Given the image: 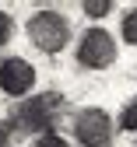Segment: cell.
Listing matches in <instances>:
<instances>
[{
    "mask_svg": "<svg viewBox=\"0 0 137 147\" xmlns=\"http://www.w3.org/2000/svg\"><path fill=\"white\" fill-rule=\"evenodd\" d=\"M60 105H63V95L60 91H42V95H32L25 98L21 105L14 109V130H21V133H39V137H46L53 133V123L56 116H60Z\"/></svg>",
    "mask_w": 137,
    "mask_h": 147,
    "instance_id": "cell-1",
    "label": "cell"
},
{
    "mask_svg": "<svg viewBox=\"0 0 137 147\" xmlns=\"http://www.w3.org/2000/svg\"><path fill=\"white\" fill-rule=\"evenodd\" d=\"M28 39L42 49V53H60L67 42H70V25H67V18L60 11H35L28 18Z\"/></svg>",
    "mask_w": 137,
    "mask_h": 147,
    "instance_id": "cell-2",
    "label": "cell"
},
{
    "mask_svg": "<svg viewBox=\"0 0 137 147\" xmlns=\"http://www.w3.org/2000/svg\"><path fill=\"white\" fill-rule=\"evenodd\" d=\"M77 63L85 70H106L116 63V39L106 28H88L77 39Z\"/></svg>",
    "mask_w": 137,
    "mask_h": 147,
    "instance_id": "cell-3",
    "label": "cell"
},
{
    "mask_svg": "<svg viewBox=\"0 0 137 147\" xmlns=\"http://www.w3.org/2000/svg\"><path fill=\"white\" fill-rule=\"evenodd\" d=\"M74 137L85 147H109L112 144V119L106 109H81L74 116Z\"/></svg>",
    "mask_w": 137,
    "mask_h": 147,
    "instance_id": "cell-4",
    "label": "cell"
},
{
    "mask_svg": "<svg viewBox=\"0 0 137 147\" xmlns=\"http://www.w3.org/2000/svg\"><path fill=\"white\" fill-rule=\"evenodd\" d=\"M32 84H35V67H32L28 60L7 56L4 63H0V91H4V95L21 98V95L32 91Z\"/></svg>",
    "mask_w": 137,
    "mask_h": 147,
    "instance_id": "cell-5",
    "label": "cell"
},
{
    "mask_svg": "<svg viewBox=\"0 0 137 147\" xmlns=\"http://www.w3.org/2000/svg\"><path fill=\"white\" fill-rule=\"evenodd\" d=\"M120 126H123V133H137V98H130V102L123 105Z\"/></svg>",
    "mask_w": 137,
    "mask_h": 147,
    "instance_id": "cell-6",
    "label": "cell"
},
{
    "mask_svg": "<svg viewBox=\"0 0 137 147\" xmlns=\"http://www.w3.org/2000/svg\"><path fill=\"white\" fill-rule=\"evenodd\" d=\"M120 32H123V42L137 46V7L123 14V25H120Z\"/></svg>",
    "mask_w": 137,
    "mask_h": 147,
    "instance_id": "cell-7",
    "label": "cell"
},
{
    "mask_svg": "<svg viewBox=\"0 0 137 147\" xmlns=\"http://www.w3.org/2000/svg\"><path fill=\"white\" fill-rule=\"evenodd\" d=\"M109 11H112L109 0H88V4H85V14H88V18H106Z\"/></svg>",
    "mask_w": 137,
    "mask_h": 147,
    "instance_id": "cell-8",
    "label": "cell"
},
{
    "mask_svg": "<svg viewBox=\"0 0 137 147\" xmlns=\"http://www.w3.org/2000/svg\"><path fill=\"white\" fill-rule=\"evenodd\" d=\"M11 35H14V21H11V14H7V11H0V46H7V42H11Z\"/></svg>",
    "mask_w": 137,
    "mask_h": 147,
    "instance_id": "cell-9",
    "label": "cell"
},
{
    "mask_svg": "<svg viewBox=\"0 0 137 147\" xmlns=\"http://www.w3.org/2000/svg\"><path fill=\"white\" fill-rule=\"evenodd\" d=\"M32 147H70L63 137H56V133H46V137H35V144Z\"/></svg>",
    "mask_w": 137,
    "mask_h": 147,
    "instance_id": "cell-10",
    "label": "cell"
},
{
    "mask_svg": "<svg viewBox=\"0 0 137 147\" xmlns=\"http://www.w3.org/2000/svg\"><path fill=\"white\" fill-rule=\"evenodd\" d=\"M11 140H14V123L0 119V147H11Z\"/></svg>",
    "mask_w": 137,
    "mask_h": 147,
    "instance_id": "cell-11",
    "label": "cell"
}]
</instances>
